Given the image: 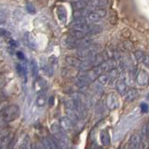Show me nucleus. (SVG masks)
<instances>
[{"instance_id": "1", "label": "nucleus", "mask_w": 149, "mask_h": 149, "mask_svg": "<svg viewBox=\"0 0 149 149\" xmlns=\"http://www.w3.org/2000/svg\"><path fill=\"white\" fill-rule=\"evenodd\" d=\"M20 107L16 104H12L5 107L2 111L1 116L5 119L6 122H11V121L18 118V116H20Z\"/></svg>"}, {"instance_id": "2", "label": "nucleus", "mask_w": 149, "mask_h": 149, "mask_svg": "<svg viewBox=\"0 0 149 149\" xmlns=\"http://www.w3.org/2000/svg\"><path fill=\"white\" fill-rule=\"evenodd\" d=\"M98 51V48L95 47L94 45H91L88 47H84V48H79L77 50V54L79 56L80 58L86 59L88 57H91V56L96 54Z\"/></svg>"}, {"instance_id": "3", "label": "nucleus", "mask_w": 149, "mask_h": 149, "mask_svg": "<svg viewBox=\"0 0 149 149\" xmlns=\"http://www.w3.org/2000/svg\"><path fill=\"white\" fill-rule=\"evenodd\" d=\"M107 15V11L104 8H96V10L90 12L88 15V21L91 22H97L101 19L104 18Z\"/></svg>"}, {"instance_id": "4", "label": "nucleus", "mask_w": 149, "mask_h": 149, "mask_svg": "<svg viewBox=\"0 0 149 149\" xmlns=\"http://www.w3.org/2000/svg\"><path fill=\"white\" fill-rule=\"evenodd\" d=\"M136 82L139 86L143 87V86H146L147 84L149 83V74L146 71L144 70H141L139 71L137 74V77H136Z\"/></svg>"}, {"instance_id": "5", "label": "nucleus", "mask_w": 149, "mask_h": 149, "mask_svg": "<svg viewBox=\"0 0 149 149\" xmlns=\"http://www.w3.org/2000/svg\"><path fill=\"white\" fill-rule=\"evenodd\" d=\"M143 143L142 136L139 133H134L132 134L130 138V142H129V147L130 148H139L141 143Z\"/></svg>"}, {"instance_id": "6", "label": "nucleus", "mask_w": 149, "mask_h": 149, "mask_svg": "<svg viewBox=\"0 0 149 149\" xmlns=\"http://www.w3.org/2000/svg\"><path fill=\"white\" fill-rule=\"evenodd\" d=\"M73 125L74 122L69 116H63L60 120V127L63 132H69V130H71L73 128Z\"/></svg>"}, {"instance_id": "7", "label": "nucleus", "mask_w": 149, "mask_h": 149, "mask_svg": "<svg viewBox=\"0 0 149 149\" xmlns=\"http://www.w3.org/2000/svg\"><path fill=\"white\" fill-rule=\"evenodd\" d=\"M106 106L109 110H115L118 106V101L114 93H110L106 98Z\"/></svg>"}, {"instance_id": "8", "label": "nucleus", "mask_w": 149, "mask_h": 149, "mask_svg": "<svg viewBox=\"0 0 149 149\" xmlns=\"http://www.w3.org/2000/svg\"><path fill=\"white\" fill-rule=\"evenodd\" d=\"M116 90L118 91V92L119 93L120 95H125L126 92L128 91V86L127 83L124 80V79L120 78L118 79L116 81Z\"/></svg>"}, {"instance_id": "9", "label": "nucleus", "mask_w": 149, "mask_h": 149, "mask_svg": "<svg viewBox=\"0 0 149 149\" xmlns=\"http://www.w3.org/2000/svg\"><path fill=\"white\" fill-rule=\"evenodd\" d=\"M57 16H58V19L59 21L63 23V24H65L66 23V21H67V12H66V9L64 8L63 6H59L57 7Z\"/></svg>"}, {"instance_id": "10", "label": "nucleus", "mask_w": 149, "mask_h": 149, "mask_svg": "<svg viewBox=\"0 0 149 149\" xmlns=\"http://www.w3.org/2000/svg\"><path fill=\"white\" fill-rule=\"evenodd\" d=\"M65 62H66V63L68 65H70V66H72V67L80 68L82 61H80L76 57H74V56H67V57H65Z\"/></svg>"}, {"instance_id": "11", "label": "nucleus", "mask_w": 149, "mask_h": 149, "mask_svg": "<svg viewBox=\"0 0 149 149\" xmlns=\"http://www.w3.org/2000/svg\"><path fill=\"white\" fill-rule=\"evenodd\" d=\"M142 140L143 143H149V122H146L143 125L142 127Z\"/></svg>"}, {"instance_id": "12", "label": "nucleus", "mask_w": 149, "mask_h": 149, "mask_svg": "<svg viewBox=\"0 0 149 149\" xmlns=\"http://www.w3.org/2000/svg\"><path fill=\"white\" fill-rule=\"evenodd\" d=\"M100 141L102 143V146H109L111 143V139H110V135L106 130H102L100 132Z\"/></svg>"}, {"instance_id": "13", "label": "nucleus", "mask_w": 149, "mask_h": 149, "mask_svg": "<svg viewBox=\"0 0 149 149\" xmlns=\"http://www.w3.org/2000/svg\"><path fill=\"white\" fill-rule=\"evenodd\" d=\"M107 3V0H90L88 6L92 8H102L106 7Z\"/></svg>"}, {"instance_id": "14", "label": "nucleus", "mask_w": 149, "mask_h": 149, "mask_svg": "<svg viewBox=\"0 0 149 149\" xmlns=\"http://www.w3.org/2000/svg\"><path fill=\"white\" fill-rule=\"evenodd\" d=\"M139 95V91L137 88H130L125 94V100L127 102H132L136 99V97Z\"/></svg>"}, {"instance_id": "15", "label": "nucleus", "mask_w": 149, "mask_h": 149, "mask_svg": "<svg viewBox=\"0 0 149 149\" xmlns=\"http://www.w3.org/2000/svg\"><path fill=\"white\" fill-rule=\"evenodd\" d=\"M24 41H25L26 45L29 47V48L35 49L36 47V38H35L34 36H33L32 34H30V33H26V34L24 35Z\"/></svg>"}, {"instance_id": "16", "label": "nucleus", "mask_w": 149, "mask_h": 149, "mask_svg": "<svg viewBox=\"0 0 149 149\" xmlns=\"http://www.w3.org/2000/svg\"><path fill=\"white\" fill-rule=\"evenodd\" d=\"M69 35L74 36V37H76V38H78V39L84 38V37H86V36H88L85 32L79 31V30H77V29H72V28H71V30L69 31Z\"/></svg>"}, {"instance_id": "17", "label": "nucleus", "mask_w": 149, "mask_h": 149, "mask_svg": "<svg viewBox=\"0 0 149 149\" xmlns=\"http://www.w3.org/2000/svg\"><path fill=\"white\" fill-rule=\"evenodd\" d=\"M110 79H111V74L109 73L101 74H99V77H98V81H99L101 85H106V84H108Z\"/></svg>"}, {"instance_id": "18", "label": "nucleus", "mask_w": 149, "mask_h": 149, "mask_svg": "<svg viewBox=\"0 0 149 149\" xmlns=\"http://www.w3.org/2000/svg\"><path fill=\"white\" fill-rule=\"evenodd\" d=\"M47 99H46V95H45V92L44 91H41L39 92V95L37 96L36 98V104L37 106L39 107H43L46 104Z\"/></svg>"}, {"instance_id": "19", "label": "nucleus", "mask_w": 149, "mask_h": 149, "mask_svg": "<svg viewBox=\"0 0 149 149\" xmlns=\"http://www.w3.org/2000/svg\"><path fill=\"white\" fill-rule=\"evenodd\" d=\"M30 68H31V73L33 77H36L38 74V65L35 60H32L30 63Z\"/></svg>"}, {"instance_id": "20", "label": "nucleus", "mask_w": 149, "mask_h": 149, "mask_svg": "<svg viewBox=\"0 0 149 149\" xmlns=\"http://www.w3.org/2000/svg\"><path fill=\"white\" fill-rule=\"evenodd\" d=\"M88 15V11L87 10V8L77 9V10L74 12V18H85Z\"/></svg>"}, {"instance_id": "21", "label": "nucleus", "mask_w": 149, "mask_h": 149, "mask_svg": "<svg viewBox=\"0 0 149 149\" xmlns=\"http://www.w3.org/2000/svg\"><path fill=\"white\" fill-rule=\"evenodd\" d=\"M16 71L17 73L20 74L21 77H26V69L23 65L20 64V63H17L16 64Z\"/></svg>"}, {"instance_id": "22", "label": "nucleus", "mask_w": 149, "mask_h": 149, "mask_svg": "<svg viewBox=\"0 0 149 149\" xmlns=\"http://www.w3.org/2000/svg\"><path fill=\"white\" fill-rule=\"evenodd\" d=\"M144 56H146V54H144L141 50H136L134 52V57H135V59H136V61H138V62L143 63V60L144 58Z\"/></svg>"}, {"instance_id": "23", "label": "nucleus", "mask_w": 149, "mask_h": 149, "mask_svg": "<svg viewBox=\"0 0 149 149\" xmlns=\"http://www.w3.org/2000/svg\"><path fill=\"white\" fill-rule=\"evenodd\" d=\"M26 10L30 14H35L36 12V9L35 6L33 5V3H30V2H28L26 4Z\"/></svg>"}, {"instance_id": "24", "label": "nucleus", "mask_w": 149, "mask_h": 149, "mask_svg": "<svg viewBox=\"0 0 149 149\" xmlns=\"http://www.w3.org/2000/svg\"><path fill=\"white\" fill-rule=\"evenodd\" d=\"M140 108H141V112L143 114L148 113V111H149V106L146 104V102H142L141 105H140Z\"/></svg>"}, {"instance_id": "25", "label": "nucleus", "mask_w": 149, "mask_h": 149, "mask_svg": "<svg viewBox=\"0 0 149 149\" xmlns=\"http://www.w3.org/2000/svg\"><path fill=\"white\" fill-rule=\"evenodd\" d=\"M6 18H7L6 12L3 11V10L0 11V24H1V23H3L5 21H6Z\"/></svg>"}, {"instance_id": "26", "label": "nucleus", "mask_w": 149, "mask_h": 149, "mask_svg": "<svg viewBox=\"0 0 149 149\" xmlns=\"http://www.w3.org/2000/svg\"><path fill=\"white\" fill-rule=\"evenodd\" d=\"M9 36L10 35H9V33L7 31V30H5L4 28H0V37H3V36Z\"/></svg>"}, {"instance_id": "27", "label": "nucleus", "mask_w": 149, "mask_h": 149, "mask_svg": "<svg viewBox=\"0 0 149 149\" xmlns=\"http://www.w3.org/2000/svg\"><path fill=\"white\" fill-rule=\"evenodd\" d=\"M16 55H17V57L20 60H22V61L24 60V54H23V52H22V51H17Z\"/></svg>"}, {"instance_id": "28", "label": "nucleus", "mask_w": 149, "mask_h": 149, "mask_svg": "<svg viewBox=\"0 0 149 149\" xmlns=\"http://www.w3.org/2000/svg\"><path fill=\"white\" fill-rule=\"evenodd\" d=\"M54 102H55L54 97L53 96H50L49 98V100H48V104H49V106H52V105H54Z\"/></svg>"}, {"instance_id": "29", "label": "nucleus", "mask_w": 149, "mask_h": 149, "mask_svg": "<svg viewBox=\"0 0 149 149\" xmlns=\"http://www.w3.org/2000/svg\"><path fill=\"white\" fill-rule=\"evenodd\" d=\"M143 64H146V66H149V56L148 55L144 56V58L143 60Z\"/></svg>"}, {"instance_id": "30", "label": "nucleus", "mask_w": 149, "mask_h": 149, "mask_svg": "<svg viewBox=\"0 0 149 149\" xmlns=\"http://www.w3.org/2000/svg\"><path fill=\"white\" fill-rule=\"evenodd\" d=\"M9 44H10L12 47H18V43H17V41H15V40H10V41H9Z\"/></svg>"}, {"instance_id": "31", "label": "nucleus", "mask_w": 149, "mask_h": 149, "mask_svg": "<svg viewBox=\"0 0 149 149\" xmlns=\"http://www.w3.org/2000/svg\"><path fill=\"white\" fill-rule=\"evenodd\" d=\"M4 108H5V106L3 105V102H0V111L2 112Z\"/></svg>"}, {"instance_id": "32", "label": "nucleus", "mask_w": 149, "mask_h": 149, "mask_svg": "<svg viewBox=\"0 0 149 149\" xmlns=\"http://www.w3.org/2000/svg\"><path fill=\"white\" fill-rule=\"evenodd\" d=\"M4 80H3V79H0V88H2L3 87V85H4Z\"/></svg>"}, {"instance_id": "33", "label": "nucleus", "mask_w": 149, "mask_h": 149, "mask_svg": "<svg viewBox=\"0 0 149 149\" xmlns=\"http://www.w3.org/2000/svg\"><path fill=\"white\" fill-rule=\"evenodd\" d=\"M147 99H148V100H149V94H148V95H147Z\"/></svg>"}, {"instance_id": "34", "label": "nucleus", "mask_w": 149, "mask_h": 149, "mask_svg": "<svg viewBox=\"0 0 149 149\" xmlns=\"http://www.w3.org/2000/svg\"><path fill=\"white\" fill-rule=\"evenodd\" d=\"M0 148H1V147H0Z\"/></svg>"}]
</instances>
